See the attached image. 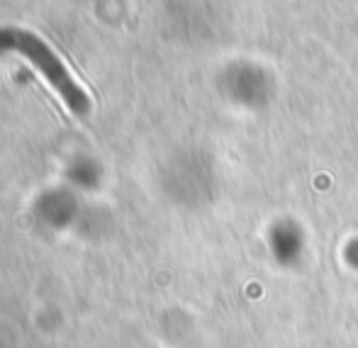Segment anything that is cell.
I'll use <instances>...</instances> for the list:
<instances>
[{
	"label": "cell",
	"instance_id": "cell-1",
	"mask_svg": "<svg viewBox=\"0 0 358 348\" xmlns=\"http://www.w3.org/2000/svg\"><path fill=\"white\" fill-rule=\"evenodd\" d=\"M0 49H15L22 57H27L37 68L49 78V83L62 93L66 105L73 113H88L90 100L88 95L80 90V85L69 75L66 66L59 61V57L34 34L24 32V29H0Z\"/></svg>",
	"mask_w": 358,
	"mask_h": 348
}]
</instances>
